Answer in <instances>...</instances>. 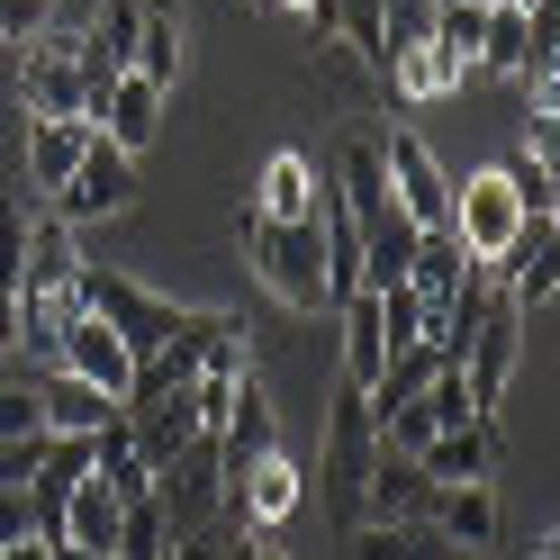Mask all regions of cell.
I'll use <instances>...</instances> for the list:
<instances>
[{
    "label": "cell",
    "mask_w": 560,
    "mask_h": 560,
    "mask_svg": "<svg viewBox=\"0 0 560 560\" xmlns=\"http://www.w3.org/2000/svg\"><path fill=\"white\" fill-rule=\"evenodd\" d=\"M362 524H434V479L416 462H389V452H380L371 479H362Z\"/></svg>",
    "instance_id": "obj_14"
},
{
    "label": "cell",
    "mask_w": 560,
    "mask_h": 560,
    "mask_svg": "<svg viewBox=\"0 0 560 560\" xmlns=\"http://www.w3.org/2000/svg\"><path fill=\"white\" fill-rule=\"evenodd\" d=\"M27 434H46L37 425V380H10L0 389V443H27Z\"/></svg>",
    "instance_id": "obj_27"
},
{
    "label": "cell",
    "mask_w": 560,
    "mask_h": 560,
    "mask_svg": "<svg viewBox=\"0 0 560 560\" xmlns=\"http://www.w3.org/2000/svg\"><path fill=\"white\" fill-rule=\"evenodd\" d=\"M498 10H515V19H534V10H551V0H498Z\"/></svg>",
    "instance_id": "obj_35"
},
{
    "label": "cell",
    "mask_w": 560,
    "mask_h": 560,
    "mask_svg": "<svg viewBox=\"0 0 560 560\" xmlns=\"http://www.w3.org/2000/svg\"><path fill=\"white\" fill-rule=\"evenodd\" d=\"M534 560H560V534H542V542H534Z\"/></svg>",
    "instance_id": "obj_38"
},
{
    "label": "cell",
    "mask_w": 560,
    "mask_h": 560,
    "mask_svg": "<svg viewBox=\"0 0 560 560\" xmlns=\"http://www.w3.org/2000/svg\"><path fill=\"white\" fill-rule=\"evenodd\" d=\"M479 63H488V73H524V63H534V27H524L515 10H488V37H479Z\"/></svg>",
    "instance_id": "obj_24"
},
{
    "label": "cell",
    "mask_w": 560,
    "mask_h": 560,
    "mask_svg": "<svg viewBox=\"0 0 560 560\" xmlns=\"http://www.w3.org/2000/svg\"><path fill=\"white\" fill-rule=\"evenodd\" d=\"M46 443H55V434H27V443H0V488H27V479H37V470H46Z\"/></svg>",
    "instance_id": "obj_30"
},
{
    "label": "cell",
    "mask_w": 560,
    "mask_h": 560,
    "mask_svg": "<svg viewBox=\"0 0 560 560\" xmlns=\"http://www.w3.org/2000/svg\"><path fill=\"white\" fill-rule=\"evenodd\" d=\"M218 506H226V470H218V434H199L172 470H154V515L172 542H199L218 534Z\"/></svg>",
    "instance_id": "obj_4"
},
{
    "label": "cell",
    "mask_w": 560,
    "mask_h": 560,
    "mask_svg": "<svg viewBox=\"0 0 560 560\" xmlns=\"http://www.w3.org/2000/svg\"><path fill=\"white\" fill-rule=\"evenodd\" d=\"M37 425L55 443H91L100 425H118V398H100L91 380H73V371H37Z\"/></svg>",
    "instance_id": "obj_12"
},
{
    "label": "cell",
    "mask_w": 560,
    "mask_h": 560,
    "mask_svg": "<svg viewBox=\"0 0 560 560\" xmlns=\"http://www.w3.org/2000/svg\"><path fill=\"white\" fill-rule=\"evenodd\" d=\"M380 462V434H371V398L343 389L335 398V425H326V506L343 515V534L362 524V479Z\"/></svg>",
    "instance_id": "obj_6"
},
{
    "label": "cell",
    "mask_w": 560,
    "mask_h": 560,
    "mask_svg": "<svg viewBox=\"0 0 560 560\" xmlns=\"http://www.w3.org/2000/svg\"><path fill=\"white\" fill-rule=\"evenodd\" d=\"M262 10H299V19H307V10H317V0H262Z\"/></svg>",
    "instance_id": "obj_37"
},
{
    "label": "cell",
    "mask_w": 560,
    "mask_h": 560,
    "mask_svg": "<svg viewBox=\"0 0 560 560\" xmlns=\"http://www.w3.org/2000/svg\"><path fill=\"white\" fill-rule=\"evenodd\" d=\"M55 371L91 380V389H100V398H118V407H127V389H136V353H127V343L91 317V307H82V317L55 335Z\"/></svg>",
    "instance_id": "obj_10"
},
{
    "label": "cell",
    "mask_w": 560,
    "mask_h": 560,
    "mask_svg": "<svg viewBox=\"0 0 560 560\" xmlns=\"http://www.w3.org/2000/svg\"><path fill=\"white\" fill-rule=\"evenodd\" d=\"M254 218H307V208H317V163H307L299 145H280L271 163H262V182H254Z\"/></svg>",
    "instance_id": "obj_19"
},
{
    "label": "cell",
    "mask_w": 560,
    "mask_h": 560,
    "mask_svg": "<svg viewBox=\"0 0 560 560\" xmlns=\"http://www.w3.org/2000/svg\"><path fill=\"white\" fill-rule=\"evenodd\" d=\"M434 534H443L452 551H488V542H498V479L434 488Z\"/></svg>",
    "instance_id": "obj_17"
},
{
    "label": "cell",
    "mask_w": 560,
    "mask_h": 560,
    "mask_svg": "<svg viewBox=\"0 0 560 560\" xmlns=\"http://www.w3.org/2000/svg\"><path fill=\"white\" fill-rule=\"evenodd\" d=\"M19 290H82V254H73V226L55 208H27V271Z\"/></svg>",
    "instance_id": "obj_16"
},
{
    "label": "cell",
    "mask_w": 560,
    "mask_h": 560,
    "mask_svg": "<svg viewBox=\"0 0 560 560\" xmlns=\"http://www.w3.org/2000/svg\"><path fill=\"white\" fill-rule=\"evenodd\" d=\"M425 37H434V55L452 63V73H479V37H488V10H479V0H443Z\"/></svg>",
    "instance_id": "obj_21"
},
{
    "label": "cell",
    "mask_w": 560,
    "mask_h": 560,
    "mask_svg": "<svg viewBox=\"0 0 560 560\" xmlns=\"http://www.w3.org/2000/svg\"><path fill=\"white\" fill-rule=\"evenodd\" d=\"M37 534V515H27V488H0V551Z\"/></svg>",
    "instance_id": "obj_31"
},
{
    "label": "cell",
    "mask_w": 560,
    "mask_h": 560,
    "mask_svg": "<svg viewBox=\"0 0 560 560\" xmlns=\"http://www.w3.org/2000/svg\"><path fill=\"white\" fill-rule=\"evenodd\" d=\"M254 560H290V551H271V542H262V551H254Z\"/></svg>",
    "instance_id": "obj_39"
},
{
    "label": "cell",
    "mask_w": 560,
    "mask_h": 560,
    "mask_svg": "<svg viewBox=\"0 0 560 560\" xmlns=\"http://www.w3.org/2000/svg\"><path fill=\"white\" fill-rule=\"evenodd\" d=\"M515 353H524V317L506 299H488V317L470 326V343H462V398H470V416H498V398H506V380H515Z\"/></svg>",
    "instance_id": "obj_7"
},
{
    "label": "cell",
    "mask_w": 560,
    "mask_h": 560,
    "mask_svg": "<svg viewBox=\"0 0 560 560\" xmlns=\"http://www.w3.org/2000/svg\"><path fill=\"white\" fill-rule=\"evenodd\" d=\"M55 560H109V551H73V542H55Z\"/></svg>",
    "instance_id": "obj_36"
},
{
    "label": "cell",
    "mask_w": 560,
    "mask_h": 560,
    "mask_svg": "<svg viewBox=\"0 0 560 560\" xmlns=\"http://www.w3.org/2000/svg\"><path fill=\"white\" fill-rule=\"evenodd\" d=\"M254 551H262L254 534H226V524H218V534H208V560H254Z\"/></svg>",
    "instance_id": "obj_32"
},
{
    "label": "cell",
    "mask_w": 560,
    "mask_h": 560,
    "mask_svg": "<svg viewBox=\"0 0 560 560\" xmlns=\"http://www.w3.org/2000/svg\"><path fill=\"white\" fill-rule=\"evenodd\" d=\"M416 470H425L434 488H479V479H498V416H470V425L434 434L425 452H416Z\"/></svg>",
    "instance_id": "obj_11"
},
{
    "label": "cell",
    "mask_w": 560,
    "mask_h": 560,
    "mask_svg": "<svg viewBox=\"0 0 560 560\" xmlns=\"http://www.w3.org/2000/svg\"><path fill=\"white\" fill-rule=\"evenodd\" d=\"M353 560H452L434 524H353Z\"/></svg>",
    "instance_id": "obj_20"
},
{
    "label": "cell",
    "mask_w": 560,
    "mask_h": 560,
    "mask_svg": "<svg viewBox=\"0 0 560 560\" xmlns=\"http://www.w3.org/2000/svg\"><path fill=\"white\" fill-rule=\"evenodd\" d=\"M55 0H0V46H37Z\"/></svg>",
    "instance_id": "obj_29"
},
{
    "label": "cell",
    "mask_w": 560,
    "mask_h": 560,
    "mask_svg": "<svg viewBox=\"0 0 560 560\" xmlns=\"http://www.w3.org/2000/svg\"><path fill=\"white\" fill-rule=\"evenodd\" d=\"M380 172H389V199L407 208V226H416V235H443V218H452V172L425 154V136L389 127V145H380Z\"/></svg>",
    "instance_id": "obj_8"
},
{
    "label": "cell",
    "mask_w": 560,
    "mask_h": 560,
    "mask_svg": "<svg viewBox=\"0 0 560 560\" xmlns=\"http://www.w3.org/2000/svg\"><path fill=\"white\" fill-rule=\"evenodd\" d=\"M506 172V190H515V208H524V218H560V172L551 163H534V154H515V163H498Z\"/></svg>",
    "instance_id": "obj_23"
},
{
    "label": "cell",
    "mask_w": 560,
    "mask_h": 560,
    "mask_svg": "<svg viewBox=\"0 0 560 560\" xmlns=\"http://www.w3.org/2000/svg\"><path fill=\"white\" fill-rule=\"evenodd\" d=\"M19 100H27V118H82L91 127V55L73 37L19 46Z\"/></svg>",
    "instance_id": "obj_5"
},
{
    "label": "cell",
    "mask_w": 560,
    "mask_h": 560,
    "mask_svg": "<svg viewBox=\"0 0 560 560\" xmlns=\"http://www.w3.org/2000/svg\"><path fill=\"white\" fill-rule=\"evenodd\" d=\"M307 46H317V82H335L343 100H353V109H371V100H380V73H371V63L335 37V27H307Z\"/></svg>",
    "instance_id": "obj_22"
},
{
    "label": "cell",
    "mask_w": 560,
    "mask_h": 560,
    "mask_svg": "<svg viewBox=\"0 0 560 560\" xmlns=\"http://www.w3.org/2000/svg\"><path fill=\"white\" fill-rule=\"evenodd\" d=\"M0 560H55V542H37V534H27V542H10Z\"/></svg>",
    "instance_id": "obj_34"
},
{
    "label": "cell",
    "mask_w": 560,
    "mask_h": 560,
    "mask_svg": "<svg viewBox=\"0 0 560 560\" xmlns=\"http://www.w3.org/2000/svg\"><path fill=\"white\" fill-rule=\"evenodd\" d=\"M127 73H145L154 91H172V73H182V10H172V0H145V10H136Z\"/></svg>",
    "instance_id": "obj_18"
},
{
    "label": "cell",
    "mask_w": 560,
    "mask_h": 560,
    "mask_svg": "<svg viewBox=\"0 0 560 560\" xmlns=\"http://www.w3.org/2000/svg\"><path fill=\"white\" fill-rule=\"evenodd\" d=\"M163 100H172V91H154L145 73H118L109 109H100V136H109V145H118V154L136 163V154H145L154 136H163Z\"/></svg>",
    "instance_id": "obj_15"
},
{
    "label": "cell",
    "mask_w": 560,
    "mask_h": 560,
    "mask_svg": "<svg viewBox=\"0 0 560 560\" xmlns=\"http://www.w3.org/2000/svg\"><path fill=\"white\" fill-rule=\"evenodd\" d=\"M425 416H434V434H452V425H470V398H462V371H434V380H425Z\"/></svg>",
    "instance_id": "obj_28"
},
{
    "label": "cell",
    "mask_w": 560,
    "mask_h": 560,
    "mask_svg": "<svg viewBox=\"0 0 560 560\" xmlns=\"http://www.w3.org/2000/svg\"><path fill=\"white\" fill-rule=\"evenodd\" d=\"M46 208H55L63 226H82V218H127V208H136V163L109 145V136H91V154L73 163V182H63Z\"/></svg>",
    "instance_id": "obj_9"
},
{
    "label": "cell",
    "mask_w": 560,
    "mask_h": 560,
    "mask_svg": "<svg viewBox=\"0 0 560 560\" xmlns=\"http://www.w3.org/2000/svg\"><path fill=\"white\" fill-rule=\"evenodd\" d=\"M91 136H100V127H82V118H27V154H19V182L37 190V199H55L63 182H73V163L91 154Z\"/></svg>",
    "instance_id": "obj_13"
},
{
    "label": "cell",
    "mask_w": 560,
    "mask_h": 560,
    "mask_svg": "<svg viewBox=\"0 0 560 560\" xmlns=\"http://www.w3.org/2000/svg\"><path fill=\"white\" fill-rule=\"evenodd\" d=\"M434 10H443V0H434Z\"/></svg>",
    "instance_id": "obj_41"
},
{
    "label": "cell",
    "mask_w": 560,
    "mask_h": 560,
    "mask_svg": "<svg viewBox=\"0 0 560 560\" xmlns=\"http://www.w3.org/2000/svg\"><path fill=\"white\" fill-rule=\"evenodd\" d=\"M534 226L515 208V190H506V172H470V182H452V218H443V235L462 244V262L470 271H498L506 262V244Z\"/></svg>",
    "instance_id": "obj_3"
},
{
    "label": "cell",
    "mask_w": 560,
    "mask_h": 560,
    "mask_svg": "<svg viewBox=\"0 0 560 560\" xmlns=\"http://www.w3.org/2000/svg\"><path fill=\"white\" fill-rule=\"evenodd\" d=\"M172 551V534H163V515H154V498H136V506H118V551L109 560H163Z\"/></svg>",
    "instance_id": "obj_26"
},
{
    "label": "cell",
    "mask_w": 560,
    "mask_h": 560,
    "mask_svg": "<svg viewBox=\"0 0 560 560\" xmlns=\"http://www.w3.org/2000/svg\"><path fill=\"white\" fill-rule=\"evenodd\" d=\"M82 307H91V317H100V326H109V335L127 343L136 362H145V353H163L172 335H190V326L208 317V307L154 299L145 280H127V271H109V262H82Z\"/></svg>",
    "instance_id": "obj_2"
},
{
    "label": "cell",
    "mask_w": 560,
    "mask_h": 560,
    "mask_svg": "<svg viewBox=\"0 0 560 560\" xmlns=\"http://www.w3.org/2000/svg\"><path fill=\"white\" fill-rule=\"evenodd\" d=\"M244 262H254V280L290 307V317H317V307H326L317 208H307V218H254V208H244Z\"/></svg>",
    "instance_id": "obj_1"
},
{
    "label": "cell",
    "mask_w": 560,
    "mask_h": 560,
    "mask_svg": "<svg viewBox=\"0 0 560 560\" xmlns=\"http://www.w3.org/2000/svg\"><path fill=\"white\" fill-rule=\"evenodd\" d=\"M0 362H19V307H0Z\"/></svg>",
    "instance_id": "obj_33"
},
{
    "label": "cell",
    "mask_w": 560,
    "mask_h": 560,
    "mask_svg": "<svg viewBox=\"0 0 560 560\" xmlns=\"http://www.w3.org/2000/svg\"><path fill=\"white\" fill-rule=\"evenodd\" d=\"M19 271H27V182L0 199V307L19 299Z\"/></svg>",
    "instance_id": "obj_25"
},
{
    "label": "cell",
    "mask_w": 560,
    "mask_h": 560,
    "mask_svg": "<svg viewBox=\"0 0 560 560\" xmlns=\"http://www.w3.org/2000/svg\"><path fill=\"white\" fill-rule=\"evenodd\" d=\"M452 560H470V551H452Z\"/></svg>",
    "instance_id": "obj_40"
}]
</instances>
